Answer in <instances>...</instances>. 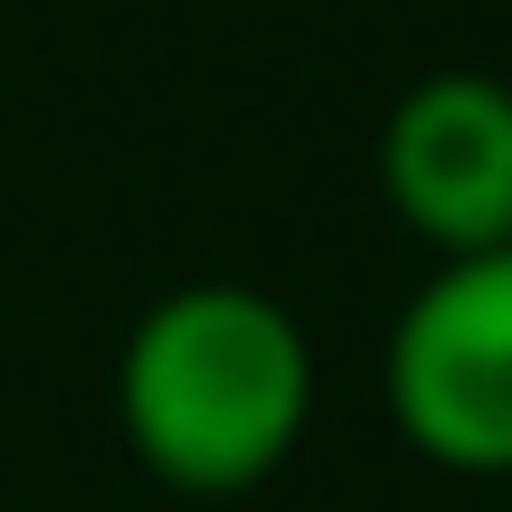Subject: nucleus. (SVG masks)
Here are the masks:
<instances>
[{
  "label": "nucleus",
  "instance_id": "nucleus-1",
  "mask_svg": "<svg viewBox=\"0 0 512 512\" xmlns=\"http://www.w3.org/2000/svg\"><path fill=\"white\" fill-rule=\"evenodd\" d=\"M114 427L133 465L190 503L256 494L313 427V342L266 285H171L114 351Z\"/></svg>",
  "mask_w": 512,
  "mask_h": 512
},
{
  "label": "nucleus",
  "instance_id": "nucleus-2",
  "mask_svg": "<svg viewBox=\"0 0 512 512\" xmlns=\"http://www.w3.org/2000/svg\"><path fill=\"white\" fill-rule=\"evenodd\" d=\"M380 389L399 437L437 475H512V238L427 266V285L389 323Z\"/></svg>",
  "mask_w": 512,
  "mask_h": 512
},
{
  "label": "nucleus",
  "instance_id": "nucleus-3",
  "mask_svg": "<svg viewBox=\"0 0 512 512\" xmlns=\"http://www.w3.org/2000/svg\"><path fill=\"white\" fill-rule=\"evenodd\" d=\"M380 200L437 256L512 238V86L484 67H437L380 114Z\"/></svg>",
  "mask_w": 512,
  "mask_h": 512
}]
</instances>
